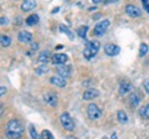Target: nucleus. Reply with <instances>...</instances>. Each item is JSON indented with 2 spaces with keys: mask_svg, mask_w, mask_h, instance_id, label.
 Here are the masks:
<instances>
[{
  "mask_svg": "<svg viewBox=\"0 0 149 139\" xmlns=\"http://www.w3.org/2000/svg\"><path fill=\"white\" fill-rule=\"evenodd\" d=\"M100 47H101L100 41H96V40L87 41L85 51H83V56H85V58L87 61H91V60L96 56L97 52L100 51Z\"/></svg>",
  "mask_w": 149,
  "mask_h": 139,
  "instance_id": "f257e3e1",
  "label": "nucleus"
},
{
  "mask_svg": "<svg viewBox=\"0 0 149 139\" xmlns=\"http://www.w3.org/2000/svg\"><path fill=\"white\" fill-rule=\"evenodd\" d=\"M6 131L22 136V133H24V126H22V123L20 120L11 119V120H9L8 124H6Z\"/></svg>",
  "mask_w": 149,
  "mask_h": 139,
  "instance_id": "f03ea898",
  "label": "nucleus"
},
{
  "mask_svg": "<svg viewBox=\"0 0 149 139\" xmlns=\"http://www.w3.org/2000/svg\"><path fill=\"white\" fill-rule=\"evenodd\" d=\"M60 122H61L62 127L67 131H73L74 129V122L68 113H62L60 115Z\"/></svg>",
  "mask_w": 149,
  "mask_h": 139,
  "instance_id": "7ed1b4c3",
  "label": "nucleus"
},
{
  "mask_svg": "<svg viewBox=\"0 0 149 139\" xmlns=\"http://www.w3.org/2000/svg\"><path fill=\"white\" fill-rule=\"evenodd\" d=\"M109 20H102V21H98L95 26V29H93V34L96 36H102L106 32V30L109 27Z\"/></svg>",
  "mask_w": 149,
  "mask_h": 139,
  "instance_id": "20e7f679",
  "label": "nucleus"
},
{
  "mask_svg": "<svg viewBox=\"0 0 149 139\" xmlns=\"http://www.w3.org/2000/svg\"><path fill=\"white\" fill-rule=\"evenodd\" d=\"M87 114L91 119H97L102 115V111L100 109V107L97 104L91 103V104H88V107H87Z\"/></svg>",
  "mask_w": 149,
  "mask_h": 139,
  "instance_id": "39448f33",
  "label": "nucleus"
},
{
  "mask_svg": "<svg viewBox=\"0 0 149 139\" xmlns=\"http://www.w3.org/2000/svg\"><path fill=\"white\" fill-rule=\"evenodd\" d=\"M68 61V56L66 54H55L52 56V63L55 66H61V65H66Z\"/></svg>",
  "mask_w": 149,
  "mask_h": 139,
  "instance_id": "423d86ee",
  "label": "nucleus"
},
{
  "mask_svg": "<svg viewBox=\"0 0 149 139\" xmlns=\"http://www.w3.org/2000/svg\"><path fill=\"white\" fill-rule=\"evenodd\" d=\"M104 52L108 56H117V55L120 52V47L114 44H107L104 45Z\"/></svg>",
  "mask_w": 149,
  "mask_h": 139,
  "instance_id": "0eeeda50",
  "label": "nucleus"
},
{
  "mask_svg": "<svg viewBox=\"0 0 149 139\" xmlns=\"http://www.w3.org/2000/svg\"><path fill=\"white\" fill-rule=\"evenodd\" d=\"M125 13H127V15H129L130 17H138L142 15L141 9L136 5H132V4H128V5L125 6Z\"/></svg>",
  "mask_w": 149,
  "mask_h": 139,
  "instance_id": "6e6552de",
  "label": "nucleus"
},
{
  "mask_svg": "<svg viewBox=\"0 0 149 139\" xmlns=\"http://www.w3.org/2000/svg\"><path fill=\"white\" fill-rule=\"evenodd\" d=\"M56 71H57V76H61L63 78H67L71 76V67L67 66V65L56 66Z\"/></svg>",
  "mask_w": 149,
  "mask_h": 139,
  "instance_id": "1a4fd4ad",
  "label": "nucleus"
},
{
  "mask_svg": "<svg viewBox=\"0 0 149 139\" xmlns=\"http://www.w3.org/2000/svg\"><path fill=\"white\" fill-rule=\"evenodd\" d=\"M17 40L22 44H32V35L29 31H20L17 35Z\"/></svg>",
  "mask_w": 149,
  "mask_h": 139,
  "instance_id": "9d476101",
  "label": "nucleus"
},
{
  "mask_svg": "<svg viewBox=\"0 0 149 139\" xmlns=\"http://www.w3.org/2000/svg\"><path fill=\"white\" fill-rule=\"evenodd\" d=\"M44 98H45L46 103L50 104L51 107H56V106H57V96H56L54 92H46Z\"/></svg>",
  "mask_w": 149,
  "mask_h": 139,
  "instance_id": "9b49d317",
  "label": "nucleus"
},
{
  "mask_svg": "<svg viewBox=\"0 0 149 139\" xmlns=\"http://www.w3.org/2000/svg\"><path fill=\"white\" fill-rule=\"evenodd\" d=\"M133 90V86H132V83L130 82H128V81H123V82H120V85H119V95H122V96H124V95H127V93H129L130 91Z\"/></svg>",
  "mask_w": 149,
  "mask_h": 139,
  "instance_id": "f8f14e48",
  "label": "nucleus"
},
{
  "mask_svg": "<svg viewBox=\"0 0 149 139\" xmlns=\"http://www.w3.org/2000/svg\"><path fill=\"white\" fill-rule=\"evenodd\" d=\"M50 82L52 83V85L57 86V87H61V88L67 85L66 78H63V77H61V76H52V77L50 78Z\"/></svg>",
  "mask_w": 149,
  "mask_h": 139,
  "instance_id": "ddd939ff",
  "label": "nucleus"
},
{
  "mask_svg": "<svg viewBox=\"0 0 149 139\" xmlns=\"http://www.w3.org/2000/svg\"><path fill=\"white\" fill-rule=\"evenodd\" d=\"M100 96V91H97L95 88H90L85 91V93H83V99L86 101H91V99H95L97 97Z\"/></svg>",
  "mask_w": 149,
  "mask_h": 139,
  "instance_id": "4468645a",
  "label": "nucleus"
},
{
  "mask_svg": "<svg viewBox=\"0 0 149 139\" xmlns=\"http://www.w3.org/2000/svg\"><path fill=\"white\" fill-rule=\"evenodd\" d=\"M35 8H36V1H34V0H26V1L21 4V9L24 11H31Z\"/></svg>",
  "mask_w": 149,
  "mask_h": 139,
  "instance_id": "2eb2a0df",
  "label": "nucleus"
},
{
  "mask_svg": "<svg viewBox=\"0 0 149 139\" xmlns=\"http://www.w3.org/2000/svg\"><path fill=\"white\" fill-rule=\"evenodd\" d=\"M129 104L132 106V107H138V104L141 103V98H139V96H138V93H136V92H133V93H130V96H129Z\"/></svg>",
  "mask_w": 149,
  "mask_h": 139,
  "instance_id": "dca6fc26",
  "label": "nucleus"
},
{
  "mask_svg": "<svg viewBox=\"0 0 149 139\" xmlns=\"http://www.w3.org/2000/svg\"><path fill=\"white\" fill-rule=\"evenodd\" d=\"M37 61H39L40 63H47L50 61V52L49 51H41L39 57H37Z\"/></svg>",
  "mask_w": 149,
  "mask_h": 139,
  "instance_id": "f3484780",
  "label": "nucleus"
},
{
  "mask_svg": "<svg viewBox=\"0 0 149 139\" xmlns=\"http://www.w3.org/2000/svg\"><path fill=\"white\" fill-rule=\"evenodd\" d=\"M39 20L40 19H39V15H37V14H31L30 16L26 17L25 22H26V25H29V26H34L39 22Z\"/></svg>",
  "mask_w": 149,
  "mask_h": 139,
  "instance_id": "a211bd4d",
  "label": "nucleus"
},
{
  "mask_svg": "<svg viewBox=\"0 0 149 139\" xmlns=\"http://www.w3.org/2000/svg\"><path fill=\"white\" fill-rule=\"evenodd\" d=\"M0 45H1L3 47H9V46L11 45V38L5 34H1L0 35Z\"/></svg>",
  "mask_w": 149,
  "mask_h": 139,
  "instance_id": "6ab92c4d",
  "label": "nucleus"
},
{
  "mask_svg": "<svg viewBox=\"0 0 149 139\" xmlns=\"http://www.w3.org/2000/svg\"><path fill=\"white\" fill-rule=\"evenodd\" d=\"M117 119H118L119 123H127L128 122V115H127V113H125L124 111L119 109L117 112Z\"/></svg>",
  "mask_w": 149,
  "mask_h": 139,
  "instance_id": "aec40b11",
  "label": "nucleus"
},
{
  "mask_svg": "<svg viewBox=\"0 0 149 139\" xmlns=\"http://www.w3.org/2000/svg\"><path fill=\"white\" fill-rule=\"evenodd\" d=\"M58 29H60V31H61L62 34H66V35H67V36H68V38L71 39V40H73V39H74V35L72 34V31L70 30L67 26H65V25H62V24H61V25L58 26Z\"/></svg>",
  "mask_w": 149,
  "mask_h": 139,
  "instance_id": "412c9836",
  "label": "nucleus"
},
{
  "mask_svg": "<svg viewBox=\"0 0 149 139\" xmlns=\"http://www.w3.org/2000/svg\"><path fill=\"white\" fill-rule=\"evenodd\" d=\"M139 115L144 119H149V103L139 109Z\"/></svg>",
  "mask_w": 149,
  "mask_h": 139,
  "instance_id": "4be33fe9",
  "label": "nucleus"
},
{
  "mask_svg": "<svg viewBox=\"0 0 149 139\" xmlns=\"http://www.w3.org/2000/svg\"><path fill=\"white\" fill-rule=\"evenodd\" d=\"M87 31H88V27H87L86 25H82V26H80V27L77 29V35L80 36L81 39H86Z\"/></svg>",
  "mask_w": 149,
  "mask_h": 139,
  "instance_id": "5701e85b",
  "label": "nucleus"
},
{
  "mask_svg": "<svg viewBox=\"0 0 149 139\" xmlns=\"http://www.w3.org/2000/svg\"><path fill=\"white\" fill-rule=\"evenodd\" d=\"M29 132H30V136H31L32 139H41V137L37 134L36 129H35V127L32 126V124H30V126H29Z\"/></svg>",
  "mask_w": 149,
  "mask_h": 139,
  "instance_id": "b1692460",
  "label": "nucleus"
},
{
  "mask_svg": "<svg viewBox=\"0 0 149 139\" xmlns=\"http://www.w3.org/2000/svg\"><path fill=\"white\" fill-rule=\"evenodd\" d=\"M49 71V68L45 66H41V67H37V68H35V75H37V76H41V75H45L46 72Z\"/></svg>",
  "mask_w": 149,
  "mask_h": 139,
  "instance_id": "393cba45",
  "label": "nucleus"
},
{
  "mask_svg": "<svg viewBox=\"0 0 149 139\" xmlns=\"http://www.w3.org/2000/svg\"><path fill=\"white\" fill-rule=\"evenodd\" d=\"M41 139H55V137L52 136V133H51L49 129H45L41 133Z\"/></svg>",
  "mask_w": 149,
  "mask_h": 139,
  "instance_id": "a878e982",
  "label": "nucleus"
},
{
  "mask_svg": "<svg viewBox=\"0 0 149 139\" xmlns=\"http://www.w3.org/2000/svg\"><path fill=\"white\" fill-rule=\"evenodd\" d=\"M148 52V45L147 44H141V47H139V56L143 57L146 56Z\"/></svg>",
  "mask_w": 149,
  "mask_h": 139,
  "instance_id": "bb28decb",
  "label": "nucleus"
},
{
  "mask_svg": "<svg viewBox=\"0 0 149 139\" xmlns=\"http://www.w3.org/2000/svg\"><path fill=\"white\" fill-rule=\"evenodd\" d=\"M5 136H6V138H9V139H20V138H21L20 134L9 132V131H5Z\"/></svg>",
  "mask_w": 149,
  "mask_h": 139,
  "instance_id": "cd10ccee",
  "label": "nucleus"
},
{
  "mask_svg": "<svg viewBox=\"0 0 149 139\" xmlns=\"http://www.w3.org/2000/svg\"><path fill=\"white\" fill-rule=\"evenodd\" d=\"M143 87H144V90H146V92L149 95V78H147L146 81H144V83H143Z\"/></svg>",
  "mask_w": 149,
  "mask_h": 139,
  "instance_id": "c85d7f7f",
  "label": "nucleus"
},
{
  "mask_svg": "<svg viewBox=\"0 0 149 139\" xmlns=\"http://www.w3.org/2000/svg\"><path fill=\"white\" fill-rule=\"evenodd\" d=\"M142 4H143V6H144V10H146L147 13H149V1H148V0H143Z\"/></svg>",
  "mask_w": 149,
  "mask_h": 139,
  "instance_id": "c756f323",
  "label": "nucleus"
},
{
  "mask_svg": "<svg viewBox=\"0 0 149 139\" xmlns=\"http://www.w3.org/2000/svg\"><path fill=\"white\" fill-rule=\"evenodd\" d=\"M9 24V20L6 17H0V25L4 26V25H8Z\"/></svg>",
  "mask_w": 149,
  "mask_h": 139,
  "instance_id": "7c9ffc66",
  "label": "nucleus"
},
{
  "mask_svg": "<svg viewBox=\"0 0 149 139\" xmlns=\"http://www.w3.org/2000/svg\"><path fill=\"white\" fill-rule=\"evenodd\" d=\"M6 87H3V86H0V97H1V96H4V95H5L6 93Z\"/></svg>",
  "mask_w": 149,
  "mask_h": 139,
  "instance_id": "2f4dec72",
  "label": "nucleus"
},
{
  "mask_svg": "<svg viewBox=\"0 0 149 139\" xmlns=\"http://www.w3.org/2000/svg\"><path fill=\"white\" fill-rule=\"evenodd\" d=\"M39 49V45H37L36 42H32L31 44V50H37Z\"/></svg>",
  "mask_w": 149,
  "mask_h": 139,
  "instance_id": "473e14b6",
  "label": "nucleus"
},
{
  "mask_svg": "<svg viewBox=\"0 0 149 139\" xmlns=\"http://www.w3.org/2000/svg\"><path fill=\"white\" fill-rule=\"evenodd\" d=\"M111 139H117V134L113 133V134H112V137H111Z\"/></svg>",
  "mask_w": 149,
  "mask_h": 139,
  "instance_id": "72a5a7b5",
  "label": "nucleus"
},
{
  "mask_svg": "<svg viewBox=\"0 0 149 139\" xmlns=\"http://www.w3.org/2000/svg\"><path fill=\"white\" fill-rule=\"evenodd\" d=\"M58 9H60V8H55V9H54V11H52V13H54V14H55V13H57V11H58Z\"/></svg>",
  "mask_w": 149,
  "mask_h": 139,
  "instance_id": "f704fd0d",
  "label": "nucleus"
},
{
  "mask_svg": "<svg viewBox=\"0 0 149 139\" xmlns=\"http://www.w3.org/2000/svg\"><path fill=\"white\" fill-rule=\"evenodd\" d=\"M67 139H78V138H73V137H67Z\"/></svg>",
  "mask_w": 149,
  "mask_h": 139,
  "instance_id": "c9c22d12",
  "label": "nucleus"
}]
</instances>
